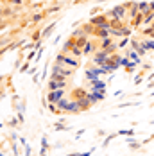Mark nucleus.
<instances>
[{"label": "nucleus", "instance_id": "1", "mask_svg": "<svg viewBox=\"0 0 154 156\" xmlns=\"http://www.w3.org/2000/svg\"><path fill=\"white\" fill-rule=\"evenodd\" d=\"M52 72H54V74H59V76H63V77L72 76V68H70V66H66V65H63L61 61H58L54 66H52Z\"/></svg>", "mask_w": 154, "mask_h": 156}, {"label": "nucleus", "instance_id": "2", "mask_svg": "<svg viewBox=\"0 0 154 156\" xmlns=\"http://www.w3.org/2000/svg\"><path fill=\"white\" fill-rule=\"evenodd\" d=\"M108 59H109V54L106 52V50H102V52H97V54H95L93 63H95V65H102V66H104V65L108 63Z\"/></svg>", "mask_w": 154, "mask_h": 156}, {"label": "nucleus", "instance_id": "3", "mask_svg": "<svg viewBox=\"0 0 154 156\" xmlns=\"http://www.w3.org/2000/svg\"><path fill=\"white\" fill-rule=\"evenodd\" d=\"M58 61H61L63 65H66V66H70V68H77L79 66V61L77 59H72V58H65V56H58Z\"/></svg>", "mask_w": 154, "mask_h": 156}, {"label": "nucleus", "instance_id": "4", "mask_svg": "<svg viewBox=\"0 0 154 156\" xmlns=\"http://www.w3.org/2000/svg\"><path fill=\"white\" fill-rule=\"evenodd\" d=\"M65 86H66V83H65V81H54V79H50V81H48V90H50V92L63 90Z\"/></svg>", "mask_w": 154, "mask_h": 156}, {"label": "nucleus", "instance_id": "5", "mask_svg": "<svg viewBox=\"0 0 154 156\" xmlns=\"http://www.w3.org/2000/svg\"><path fill=\"white\" fill-rule=\"evenodd\" d=\"M63 99V90H56V92H50L48 97H47V101H50L52 104L54 102H58V101H61Z\"/></svg>", "mask_w": 154, "mask_h": 156}, {"label": "nucleus", "instance_id": "6", "mask_svg": "<svg viewBox=\"0 0 154 156\" xmlns=\"http://www.w3.org/2000/svg\"><path fill=\"white\" fill-rule=\"evenodd\" d=\"M109 18H122L124 15H125V7L124 5H118V7H115L111 13H108Z\"/></svg>", "mask_w": 154, "mask_h": 156}, {"label": "nucleus", "instance_id": "7", "mask_svg": "<svg viewBox=\"0 0 154 156\" xmlns=\"http://www.w3.org/2000/svg\"><path fill=\"white\" fill-rule=\"evenodd\" d=\"M100 74H102V68H90V70L86 72V77L92 79V81H97Z\"/></svg>", "mask_w": 154, "mask_h": 156}, {"label": "nucleus", "instance_id": "8", "mask_svg": "<svg viewBox=\"0 0 154 156\" xmlns=\"http://www.w3.org/2000/svg\"><path fill=\"white\" fill-rule=\"evenodd\" d=\"M106 23H108V16H95V18H92V25H95V27H102Z\"/></svg>", "mask_w": 154, "mask_h": 156}, {"label": "nucleus", "instance_id": "9", "mask_svg": "<svg viewBox=\"0 0 154 156\" xmlns=\"http://www.w3.org/2000/svg\"><path fill=\"white\" fill-rule=\"evenodd\" d=\"M92 90L93 92H104V90H106V84H104L102 81H93Z\"/></svg>", "mask_w": 154, "mask_h": 156}, {"label": "nucleus", "instance_id": "10", "mask_svg": "<svg viewBox=\"0 0 154 156\" xmlns=\"http://www.w3.org/2000/svg\"><path fill=\"white\" fill-rule=\"evenodd\" d=\"M81 108V102L79 101H70V104H68V108H66V111H79Z\"/></svg>", "mask_w": 154, "mask_h": 156}, {"label": "nucleus", "instance_id": "11", "mask_svg": "<svg viewBox=\"0 0 154 156\" xmlns=\"http://www.w3.org/2000/svg\"><path fill=\"white\" fill-rule=\"evenodd\" d=\"M138 11L140 13H149V11H151V4H149V2H142V4H138Z\"/></svg>", "mask_w": 154, "mask_h": 156}, {"label": "nucleus", "instance_id": "12", "mask_svg": "<svg viewBox=\"0 0 154 156\" xmlns=\"http://www.w3.org/2000/svg\"><path fill=\"white\" fill-rule=\"evenodd\" d=\"M133 47H135V50H136V52H140V54H145V50H147V48L143 47L142 43H138V41H133Z\"/></svg>", "mask_w": 154, "mask_h": 156}, {"label": "nucleus", "instance_id": "13", "mask_svg": "<svg viewBox=\"0 0 154 156\" xmlns=\"http://www.w3.org/2000/svg\"><path fill=\"white\" fill-rule=\"evenodd\" d=\"M68 104H70V101H66V99L58 101V106H59V109H66V108H68Z\"/></svg>", "mask_w": 154, "mask_h": 156}, {"label": "nucleus", "instance_id": "14", "mask_svg": "<svg viewBox=\"0 0 154 156\" xmlns=\"http://www.w3.org/2000/svg\"><path fill=\"white\" fill-rule=\"evenodd\" d=\"M111 43H113V41H111L109 38H104V40H102V50L109 48V47H111Z\"/></svg>", "mask_w": 154, "mask_h": 156}, {"label": "nucleus", "instance_id": "15", "mask_svg": "<svg viewBox=\"0 0 154 156\" xmlns=\"http://www.w3.org/2000/svg\"><path fill=\"white\" fill-rule=\"evenodd\" d=\"M74 45H75V41H74V40H68V41L65 43V52H66V50H72Z\"/></svg>", "mask_w": 154, "mask_h": 156}, {"label": "nucleus", "instance_id": "16", "mask_svg": "<svg viewBox=\"0 0 154 156\" xmlns=\"http://www.w3.org/2000/svg\"><path fill=\"white\" fill-rule=\"evenodd\" d=\"M142 22H143V13H140L138 11V15L135 16V23L138 25V23H142Z\"/></svg>", "mask_w": 154, "mask_h": 156}, {"label": "nucleus", "instance_id": "17", "mask_svg": "<svg viewBox=\"0 0 154 156\" xmlns=\"http://www.w3.org/2000/svg\"><path fill=\"white\" fill-rule=\"evenodd\" d=\"M72 54H74V56H81V54H82V48H79L75 45V47L72 48Z\"/></svg>", "mask_w": 154, "mask_h": 156}, {"label": "nucleus", "instance_id": "18", "mask_svg": "<svg viewBox=\"0 0 154 156\" xmlns=\"http://www.w3.org/2000/svg\"><path fill=\"white\" fill-rule=\"evenodd\" d=\"M92 41H88V43H86V45H84V48H82V52H90V50H92Z\"/></svg>", "mask_w": 154, "mask_h": 156}, {"label": "nucleus", "instance_id": "19", "mask_svg": "<svg viewBox=\"0 0 154 156\" xmlns=\"http://www.w3.org/2000/svg\"><path fill=\"white\" fill-rule=\"evenodd\" d=\"M52 79H54V81H65V77L59 76V74H52Z\"/></svg>", "mask_w": 154, "mask_h": 156}, {"label": "nucleus", "instance_id": "20", "mask_svg": "<svg viewBox=\"0 0 154 156\" xmlns=\"http://www.w3.org/2000/svg\"><path fill=\"white\" fill-rule=\"evenodd\" d=\"M143 47H145V48H154V41H145V43H143Z\"/></svg>", "mask_w": 154, "mask_h": 156}, {"label": "nucleus", "instance_id": "21", "mask_svg": "<svg viewBox=\"0 0 154 156\" xmlns=\"http://www.w3.org/2000/svg\"><path fill=\"white\" fill-rule=\"evenodd\" d=\"M133 131H129V129H124V131H120V135H131Z\"/></svg>", "mask_w": 154, "mask_h": 156}, {"label": "nucleus", "instance_id": "22", "mask_svg": "<svg viewBox=\"0 0 154 156\" xmlns=\"http://www.w3.org/2000/svg\"><path fill=\"white\" fill-rule=\"evenodd\" d=\"M41 20V15H34V22H40Z\"/></svg>", "mask_w": 154, "mask_h": 156}, {"label": "nucleus", "instance_id": "23", "mask_svg": "<svg viewBox=\"0 0 154 156\" xmlns=\"http://www.w3.org/2000/svg\"><path fill=\"white\" fill-rule=\"evenodd\" d=\"M125 43H127V40H125V38H124L122 41H120V43H118V47H124V45H125Z\"/></svg>", "mask_w": 154, "mask_h": 156}, {"label": "nucleus", "instance_id": "24", "mask_svg": "<svg viewBox=\"0 0 154 156\" xmlns=\"http://www.w3.org/2000/svg\"><path fill=\"white\" fill-rule=\"evenodd\" d=\"M0 156H4V154H0Z\"/></svg>", "mask_w": 154, "mask_h": 156}]
</instances>
